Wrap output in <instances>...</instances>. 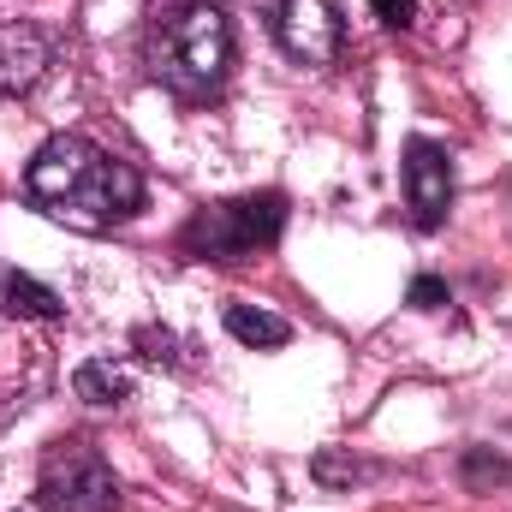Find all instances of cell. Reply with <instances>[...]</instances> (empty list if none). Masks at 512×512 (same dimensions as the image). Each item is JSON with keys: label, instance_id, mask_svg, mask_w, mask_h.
<instances>
[{"label": "cell", "instance_id": "obj_1", "mask_svg": "<svg viewBox=\"0 0 512 512\" xmlns=\"http://www.w3.org/2000/svg\"><path fill=\"white\" fill-rule=\"evenodd\" d=\"M24 185L42 203V215L66 221L78 233H102V227L131 221L143 209V173L84 137H48L36 149Z\"/></svg>", "mask_w": 512, "mask_h": 512}, {"label": "cell", "instance_id": "obj_2", "mask_svg": "<svg viewBox=\"0 0 512 512\" xmlns=\"http://www.w3.org/2000/svg\"><path fill=\"white\" fill-rule=\"evenodd\" d=\"M149 66H155V78H161L173 96H209V90H221V78H227V66H233L227 12L209 6V0H191V6L167 12V18L155 24Z\"/></svg>", "mask_w": 512, "mask_h": 512}, {"label": "cell", "instance_id": "obj_3", "mask_svg": "<svg viewBox=\"0 0 512 512\" xmlns=\"http://www.w3.org/2000/svg\"><path fill=\"white\" fill-rule=\"evenodd\" d=\"M286 227V197L280 191H262V197H233V203H215V209H197L179 233V251L197 256V262H245L262 245H274Z\"/></svg>", "mask_w": 512, "mask_h": 512}, {"label": "cell", "instance_id": "obj_4", "mask_svg": "<svg viewBox=\"0 0 512 512\" xmlns=\"http://www.w3.org/2000/svg\"><path fill=\"white\" fill-rule=\"evenodd\" d=\"M120 501V477L108 471V459L84 441H60L42 459L36 477V507L42 512H114Z\"/></svg>", "mask_w": 512, "mask_h": 512}, {"label": "cell", "instance_id": "obj_5", "mask_svg": "<svg viewBox=\"0 0 512 512\" xmlns=\"http://www.w3.org/2000/svg\"><path fill=\"white\" fill-rule=\"evenodd\" d=\"M268 24L280 36V48L304 66H328L340 60V12L334 0H268Z\"/></svg>", "mask_w": 512, "mask_h": 512}, {"label": "cell", "instance_id": "obj_6", "mask_svg": "<svg viewBox=\"0 0 512 512\" xmlns=\"http://www.w3.org/2000/svg\"><path fill=\"white\" fill-rule=\"evenodd\" d=\"M405 191H411L417 227H441V221H447L453 167H447V149H441V143H429V137H411V143H405Z\"/></svg>", "mask_w": 512, "mask_h": 512}, {"label": "cell", "instance_id": "obj_7", "mask_svg": "<svg viewBox=\"0 0 512 512\" xmlns=\"http://www.w3.org/2000/svg\"><path fill=\"white\" fill-rule=\"evenodd\" d=\"M48 66V36L30 18H0V90H30Z\"/></svg>", "mask_w": 512, "mask_h": 512}, {"label": "cell", "instance_id": "obj_8", "mask_svg": "<svg viewBox=\"0 0 512 512\" xmlns=\"http://www.w3.org/2000/svg\"><path fill=\"white\" fill-rule=\"evenodd\" d=\"M227 334H233L239 346L274 352V346H286V340H292V322H286V316H274V310H256V304H233V310H227Z\"/></svg>", "mask_w": 512, "mask_h": 512}, {"label": "cell", "instance_id": "obj_9", "mask_svg": "<svg viewBox=\"0 0 512 512\" xmlns=\"http://www.w3.org/2000/svg\"><path fill=\"white\" fill-rule=\"evenodd\" d=\"M126 393H131V376L114 358H90L78 370V399H90V405H120Z\"/></svg>", "mask_w": 512, "mask_h": 512}, {"label": "cell", "instance_id": "obj_10", "mask_svg": "<svg viewBox=\"0 0 512 512\" xmlns=\"http://www.w3.org/2000/svg\"><path fill=\"white\" fill-rule=\"evenodd\" d=\"M6 310L12 316H36V322H54L60 316V298L42 280H30V274H6Z\"/></svg>", "mask_w": 512, "mask_h": 512}, {"label": "cell", "instance_id": "obj_11", "mask_svg": "<svg viewBox=\"0 0 512 512\" xmlns=\"http://www.w3.org/2000/svg\"><path fill=\"white\" fill-rule=\"evenodd\" d=\"M411 304H417V310H441V304H447V286H441L435 274H417V280H411Z\"/></svg>", "mask_w": 512, "mask_h": 512}, {"label": "cell", "instance_id": "obj_12", "mask_svg": "<svg viewBox=\"0 0 512 512\" xmlns=\"http://www.w3.org/2000/svg\"><path fill=\"white\" fill-rule=\"evenodd\" d=\"M370 6H376V18L393 24V30H405V24L417 18V0H370Z\"/></svg>", "mask_w": 512, "mask_h": 512}]
</instances>
